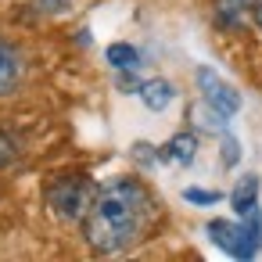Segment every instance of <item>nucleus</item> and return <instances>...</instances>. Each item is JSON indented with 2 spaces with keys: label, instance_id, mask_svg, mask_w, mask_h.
Wrapping results in <instances>:
<instances>
[{
  "label": "nucleus",
  "instance_id": "1",
  "mask_svg": "<svg viewBox=\"0 0 262 262\" xmlns=\"http://www.w3.org/2000/svg\"><path fill=\"white\" fill-rule=\"evenodd\" d=\"M158 215L155 194L137 176H115L101 183L83 215V237L97 255H119L137 248Z\"/></svg>",
  "mask_w": 262,
  "mask_h": 262
},
{
  "label": "nucleus",
  "instance_id": "7",
  "mask_svg": "<svg viewBox=\"0 0 262 262\" xmlns=\"http://www.w3.org/2000/svg\"><path fill=\"white\" fill-rule=\"evenodd\" d=\"M230 205H233L237 219H244V215L258 212V176H255V172L241 176V183H237V187H233V194H230Z\"/></svg>",
  "mask_w": 262,
  "mask_h": 262
},
{
  "label": "nucleus",
  "instance_id": "4",
  "mask_svg": "<svg viewBox=\"0 0 262 262\" xmlns=\"http://www.w3.org/2000/svg\"><path fill=\"white\" fill-rule=\"evenodd\" d=\"M198 86H201V97H205V104H208V112L215 119H230V115L241 112V94L219 72H212L208 65L198 69Z\"/></svg>",
  "mask_w": 262,
  "mask_h": 262
},
{
  "label": "nucleus",
  "instance_id": "8",
  "mask_svg": "<svg viewBox=\"0 0 262 262\" xmlns=\"http://www.w3.org/2000/svg\"><path fill=\"white\" fill-rule=\"evenodd\" d=\"M137 97H140L151 112H165V108L172 104L176 90H172V83H169V79H147V83H140V86H137Z\"/></svg>",
  "mask_w": 262,
  "mask_h": 262
},
{
  "label": "nucleus",
  "instance_id": "6",
  "mask_svg": "<svg viewBox=\"0 0 262 262\" xmlns=\"http://www.w3.org/2000/svg\"><path fill=\"white\" fill-rule=\"evenodd\" d=\"M158 162H169V165H190L194 155H198V137L194 133H176L172 140H165L162 147H155Z\"/></svg>",
  "mask_w": 262,
  "mask_h": 262
},
{
  "label": "nucleus",
  "instance_id": "13",
  "mask_svg": "<svg viewBox=\"0 0 262 262\" xmlns=\"http://www.w3.org/2000/svg\"><path fill=\"white\" fill-rule=\"evenodd\" d=\"M251 22H255V29L262 33V0H251V15H248Z\"/></svg>",
  "mask_w": 262,
  "mask_h": 262
},
{
  "label": "nucleus",
  "instance_id": "2",
  "mask_svg": "<svg viewBox=\"0 0 262 262\" xmlns=\"http://www.w3.org/2000/svg\"><path fill=\"white\" fill-rule=\"evenodd\" d=\"M97 183L86 172H61L43 187V201L58 223H83Z\"/></svg>",
  "mask_w": 262,
  "mask_h": 262
},
{
  "label": "nucleus",
  "instance_id": "9",
  "mask_svg": "<svg viewBox=\"0 0 262 262\" xmlns=\"http://www.w3.org/2000/svg\"><path fill=\"white\" fill-rule=\"evenodd\" d=\"M248 15H251V0H215L212 8V18L219 29H237Z\"/></svg>",
  "mask_w": 262,
  "mask_h": 262
},
{
  "label": "nucleus",
  "instance_id": "12",
  "mask_svg": "<svg viewBox=\"0 0 262 262\" xmlns=\"http://www.w3.org/2000/svg\"><path fill=\"white\" fill-rule=\"evenodd\" d=\"M183 198H187V201H194V205H215V201H219L223 194H219V190H201V187H187V190H183Z\"/></svg>",
  "mask_w": 262,
  "mask_h": 262
},
{
  "label": "nucleus",
  "instance_id": "10",
  "mask_svg": "<svg viewBox=\"0 0 262 262\" xmlns=\"http://www.w3.org/2000/svg\"><path fill=\"white\" fill-rule=\"evenodd\" d=\"M104 58H108V65H112L115 72H137V69H140V51H137L133 43H112V47L104 51Z\"/></svg>",
  "mask_w": 262,
  "mask_h": 262
},
{
  "label": "nucleus",
  "instance_id": "5",
  "mask_svg": "<svg viewBox=\"0 0 262 262\" xmlns=\"http://www.w3.org/2000/svg\"><path fill=\"white\" fill-rule=\"evenodd\" d=\"M26 79V54L15 40L0 36V97H11Z\"/></svg>",
  "mask_w": 262,
  "mask_h": 262
},
{
  "label": "nucleus",
  "instance_id": "11",
  "mask_svg": "<svg viewBox=\"0 0 262 262\" xmlns=\"http://www.w3.org/2000/svg\"><path fill=\"white\" fill-rule=\"evenodd\" d=\"M18 158H22V140L11 129L0 126V169H11Z\"/></svg>",
  "mask_w": 262,
  "mask_h": 262
},
{
  "label": "nucleus",
  "instance_id": "3",
  "mask_svg": "<svg viewBox=\"0 0 262 262\" xmlns=\"http://www.w3.org/2000/svg\"><path fill=\"white\" fill-rule=\"evenodd\" d=\"M205 230L212 244L233 258H255V251L262 248V212H251L244 219H212Z\"/></svg>",
  "mask_w": 262,
  "mask_h": 262
}]
</instances>
